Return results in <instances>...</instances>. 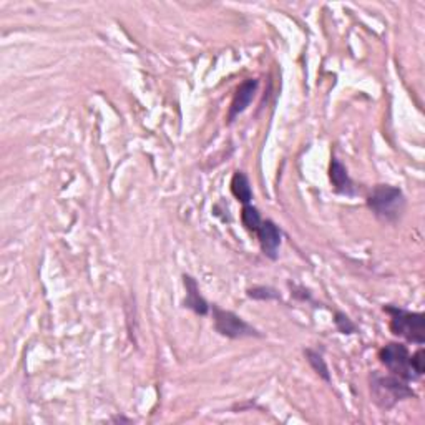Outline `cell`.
<instances>
[{"instance_id": "cell-14", "label": "cell", "mask_w": 425, "mask_h": 425, "mask_svg": "<svg viewBox=\"0 0 425 425\" xmlns=\"http://www.w3.org/2000/svg\"><path fill=\"white\" fill-rule=\"evenodd\" d=\"M334 324L335 328H338L339 333L343 334H354L357 333V326L354 324V322L349 319V316H345L344 312H335L334 314Z\"/></svg>"}, {"instance_id": "cell-15", "label": "cell", "mask_w": 425, "mask_h": 425, "mask_svg": "<svg viewBox=\"0 0 425 425\" xmlns=\"http://www.w3.org/2000/svg\"><path fill=\"white\" fill-rule=\"evenodd\" d=\"M412 366H414V371L417 372V376L420 377L425 371L424 367V349H419L417 352L414 354L412 356Z\"/></svg>"}, {"instance_id": "cell-13", "label": "cell", "mask_w": 425, "mask_h": 425, "mask_svg": "<svg viewBox=\"0 0 425 425\" xmlns=\"http://www.w3.org/2000/svg\"><path fill=\"white\" fill-rule=\"evenodd\" d=\"M247 297L256 299V301H281V294L269 286L250 288L247 289Z\"/></svg>"}, {"instance_id": "cell-8", "label": "cell", "mask_w": 425, "mask_h": 425, "mask_svg": "<svg viewBox=\"0 0 425 425\" xmlns=\"http://www.w3.org/2000/svg\"><path fill=\"white\" fill-rule=\"evenodd\" d=\"M183 283L186 288V297H185V307H188L196 314L199 316H207L209 312V304L204 301V297L199 294V286L196 283L195 278H191L190 274H185L183 276Z\"/></svg>"}, {"instance_id": "cell-11", "label": "cell", "mask_w": 425, "mask_h": 425, "mask_svg": "<svg viewBox=\"0 0 425 425\" xmlns=\"http://www.w3.org/2000/svg\"><path fill=\"white\" fill-rule=\"evenodd\" d=\"M241 223L250 233L258 231L261 223H263L258 208H254L253 204H245V207H242V211H241Z\"/></svg>"}, {"instance_id": "cell-6", "label": "cell", "mask_w": 425, "mask_h": 425, "mask_svg": "<svg viewBox=\"0 0 425 425\" xmlns=\"http://www.w3.org/2000/svg\"><path fill=\"white\" fill-rule=\"evenodd\" d=\"M259 240V246L263 250V253L266 258L276 261L278 254H279V246H281V240H283V233L279 230V226L271 219H266V221L261 223L259 230L256 231Z\"/></svg>"}, {"instance_id": "cell-1", "label": "cell", "mask_w": 425, "mask_h": 425, "mask_svg": "<svg viewBox=\"0 0 425 425\" xmlns=\"http://www.w3.org/2000/svg\"><path fill=\"white\" fill-rule=\"evenodd\" d=\"M367 207L382 221L394 223L405 209V198L400 188L390 185L374 186L367 198Z\"/></svg>"}, {"instance_id": "cell-2", "label": "cell", "mask_w": 425, "mask_h": 425, "mask_svg": "<svg viewBox=\"0 0 425 425\" xmlns=\"http://www.w3.org/2000/svg\"><path fill=\"white\" fill-rule=\"evenodd\" d=\"M371 392L374 402L384 410L392 409L400 400L415 397V392L407 386V382L395 376H381V374H372Z\"/></svg>"}, {"instance_id": "cell-9", "label": "cell", "mask_w": 425, "mask_h": 425, "mask_svg": "<svg viewBox=\"0 0 425 425\" xmlns=\"http://www.w3.org/2000/svg\"><path fill=\"white\" fill-rule=\"evenodd\" d=\"M329 178H331V183H333V186H334V190L338 191V193L354 195V183H352V180L349 178L347 170H345V166L343 165V163H340L339 160H335V158H333V161H331Z\"/></svg>"}, {"instance_id": "cell-16", "label": "cell", "mask_w": 425, "mask_h": 425, "mask_svg": "<svg viewBox=\"0 0 425 425\" xmlns=\"http://www.w3.org/2000/svg\"><path fill=\"white\" fill-rule=\"evenodd\" d=\"M113 422H127V424H130V422H132V420L125 419V417H113Z\"/></svg>"}, {"instance_id": "cell-7", "label": "cell", "mask_w": 425, "mask_h": 425, "mask_svg": "<svg viewBox=\"0 0 425 425\" xmlns=\"http://www.w3.org/2000/svg\"><path fill=\"white\" fill-rule=\"evenodd\" d=\"M256 90H258V80H253V78L242 82L241 85L238 87L235 97H233L230 113H228V121H235L236 116L242 113V111L250 106V104L254 98Z\"/></svg>"}, {"instance_id": "cell-10", "label": "cell", "mask_w": 425, "mask_h": 425, "mask_svg": "<svg viewBox=\"0 0 425 425\" xmlns=\"http://www.w3.org/2000/svg\"><path fill=\"white\" fill-rule=\"evenodd\" d=\"M231 193L238 202L242 204H250L253 199V190H251L250 180L242 171H236L231 178Z\"/></svg>"}, {"instance_id": "cell-12", "label": "cell", "mask_w": 425, "mask_h": 425, "mask_svg": "<svg viewBox=\"0 0 425 425\" xmlns=\"http://www.w3.org/2000/svg\"><path fill=\"white\" fill-rule=\"evenodd\" d=\"M307 362H309V366L314 369V372L317 376L322 377L326 382H331V374H329V367L328 364H326L324 357H322V354H319L317 351H312V349H306L304 351Z\"/></svg>"}, {"instance_id": "cell-4", "label": "cell", "mask_w": 425, "mask_h": 425, "mask_svg": "<svg viewBox=\"0 0 425 425\" xmlns=\"http://www.w3.org/2000/svg\"><path fill=\"white\" fill-rule=\"evenodd\" d=\"M379 359L389 369L392 376L399 377V379L405 382L419 379L417 372L414 371L412 366V356H410L409 349L404 344L390 343L384 345L379 352Z\"/></svg>"}, {"instance_id": "cell-3", "label": "cell", "mask_w": 425, "mask_h": 425, "mask_svg": "<svg viewBox=\"0 0 425 425\" xmlns=\"http://www.w3.org/2000/svg\"><path fill=\"white\" fill-rule=\"evenodd\" d=\"M384 312L390 316L389 328L395 335L419 345L425 343V319L422 312H409L395 306H384Z\"/></svg>"}, {"instance_id": "cell-5", "label": "cell", "mask_w": 425, "mask_h": 425, "mask_svg": "<svg viewBox=\"0 0 425 425\" xmlns=\"http://www.w3.org/2000/svg\"><path fill=\"white\" fill-rule=\"evenodd\" d=\"M213 317H214V329L224 338L230 339H242V338H263V334L258 333L253 326L247 324L245 319L236 316L235 312L219 309L213 306Z\"/></svg>"}]
</instances>
